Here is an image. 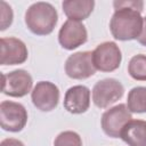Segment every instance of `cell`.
I'll return each instance as SVG.
<instances>
[{
	"mask_svg": "<svg viewBox=\"0 0 146 146\" xmlns=\"http://www.w3.org/2000/svg\"><path fill=\"white\" fill-rule=\"evenodd\" d=\"M113 7L115 11L110 22L113 38L119 41L137 39L144 23V17L140 15L144 2L140 0H115Z\"/></svg>",
	"mask_w": 146,
	"mask_h": 146,
	"instance_id": "obj_1",
	"label": "cell"
},
{
	"mask_svg": "<svg viewBox=\"0 0 146 146\" xmlns=\"http://www.w3.org/2000/svg\"><path fill=\"white\" fill-rule=\"evenodd\" d=\"M57 22V10L49 2H35L31 5L25 13V24L27 29L36 35L50 34L54 31Z\"/></svg>",
	"mask_w": 146,
	"mask_h": 146,
	"instance_id": "obj_2",
	"label": "cell"
},
{
	"mask_svg": "<svg viewBox=\"0 0 146 146\" xmlns=\"http://www.w3.org/2000/svg\"><path fill=\"white\" fill-rule=\"evenodd\" d=\"M27 123V111L19 104L11 100H3L0 104V125L9 132L22 131Z\"/></svg>",
	"mask_w": 146,
	"mask_h": 146,
	"instance_id": "obj_3",
	"label": "cell"
},
{
	"mask_svg": "<svg viewBox=\"0 0 146 146\" xmlns=\"http://www.w3.org/2000/svg\"><path fill=\"white\" fill-rule=\"evenodd\" d=\"M124 94L123 84L113 78H106L98 82L92 88V102L98 108H106L119 100Z\"/></svg>",
	"mask_w": 146,
	"mask_h": 146,
	"instance_id": "obj_4",
	"label": "cell"
},
{
	"mask_svg": "<svg viewBox=\"0 0 146 146\" xmlns=\"http://www.w3.org/2000/svg\"><path fill=\"white\" fill-rule=\"evenodd\" d=\"M122 54L119 46L113 41L98 44L92 51V62L96 70L100 72H113L119 68Z\"/></svg>",
	"mask_w": 146,
	"mask_h": 146,
	"instance_id": "obj_5",
	"label": "cell"
},
{
	"mask_svg": "<svg viewBox=\"0 0 146 146\" xmlns=\"http://www.w3.org/2000/svg\"><path fill=\"white\" fill-rule=\"evenodd\" d=\"M130 120L132 116L127 105L119 104L103 113L100 124L105 135L111 138H119L122 129Z\"/></svg>",
	"mask_w": 146,
	"mask_h": 146,
	"instance_id": "obj_6",
	"label": "cell"
},
{
	"mask_svg": "<svg viewBox=\"0 0 146 146\" xmlns=\"http://www.w3.org/2000/svg\"><path fill=\"white\" fill-rule=\"evenodd\" d=\"M33 86L31 74L25 70H15L9 73L2 74V94L9 97H24Z\"/></svg>",
	"mask_w": 146,
	"mask_h": 146,
	"instance_id": "obj_7",
	"label": "cell"
},
{
	"mask_svg": "<svg viewBox=\"0 0 146 146\" xmlns=\"http://www.w3.org/2000/svg\"><path fill=\"white\" fill-rule=\"evenodd\" d=\"M92 51H78L68 56L65 62V73L74 80H84L96 73Z\"/></svg>",
	"mask_w": 146,
	"mask_h": 146,
	"instance_id": "obj_8",
	"label": "cell"
},
{
	"mask_svg": "<svg viewBox=\"0 0 146 146\" xmlns=\"http://www.w3.org/2000/svg\"><path fill=\"white\" fill-rule=\"evenodd\" d=\"M31 100L41 112H50L58 105L59 89L50 81H40L31 91Z\"/></svg>",
	"mask_w": 146,
	"mask_h": 146,
	"instance_id": "obj_9",
	"label": "cell"
},
{
	"mask_svg": "<svg viewBox=\"0 0 146 146\" xmlns=\"http://www.w3.org/2000/svg\"><path fill=\"white\" fill-rule=\"evenodd\" d=\"M88 32L86 26L78 21L67 19L58 32V42L66 50H73L86 43Z\"/></svg>",
	"mask_w": 146,
	"mask_h": 146,
	"instance_id": "obj_10",
	"label": "cell"
},
{
	"mask_svg": "<svg viewBox=\"0 0 146 146\" xmlns=\"http://www.w3.org/2000/svg\"><path fill=\"white\" fill-rule=\"evenodd\" d=\"M0 64L1 65H17L26 62L29 51L26 44L14 36L1 38L0 40Z\"/></svg>",
	"mask_w": 146,
	"mask_h": 146,
	"instance_id": "obj_11",
	"label": "cell"
},
{
	"mask_svg": "<svg viewBox=\"0 0 146 146\" xmlns=\"http://www.w3.org/2000/svg\"><path fill=\"white\" fill-rule=\"evenodd\" d=\"M90 106V89L86 86H73L64 96V108L72 114H82Z\"/></svg>",
	"mask_w": 146,
	"mask_h": 146,
	"instance_id": "obj_12",
	"label": "cell"
},
{
	"mask_svg": "<svg viewBox=\"0 0 146 146\" xmlns=\"http://www.w3.org/2000/svg\"><path fill=\"white\" fill-rule=\"evenodd\" d=\"M120 138L128 146H146V121L130 120L122 129Z\"/></svg>",
	"mask_w": 146,
	"mask_h": 146,
	"instance_id": "obj_13",
	"label": "cell"
},
{
	"mask_svg": "<svg viewBox=\"0 0 146 146\" xmlns=\"http://www.w3.org/2000/svg\"><path fill=\"white\" fill-rule=\"evenodd\" d=\"M63 11L68 19L72 21H84L87 19L95 7L94 0H66L62 3Z\"/></svg>",
	"mask_w": 146,
	"mask_h": 146,
	"instance_id": "obj_14",
	"label": "cell"
},
{
	"mask_svg": "<svg viewBox=\"0 0 146 146\" xmlns=\"http://www.w3.org/2000/svg\"><path fill=\"white\" fill-rule=\"evenodd\" d=\"M127 107L131 113H146V87H135L129 91Z\"/></svg>",
	"mask_w": 146,
	"mask_h": 146,
	"instance_id": "obj_15",
	"label": "cell"
},
{
	"mask_svg": "<svg viewBox=\"0 0 146 146\" xmlns=\"http://www.w3.org/2000/svg\"><path fill=\"white\" fill-rule=\"evenodd\" d=\"M128 73L137 81H146V55H135L128 64Z\"/></svg>",
	"mask_w": 146,
	"mask_h": 146,
	"instance_id": "obj_16",
	"label": "cell"
},
{
	"mask_svg": "<svg viewBox=\"0 0 146 146\" xmlns=\"http://www.w3.org/2000/svg\"><path fill=\"white\" fill-rule=\"evenodd\" d=\"M54 146H82V139L79 133L67 130L60 132L55 138Z\"/></svg>",
	"mask_w": 146,
	"mask_h": 146,
	"instance_id": "obj_17",
	"label": "cell"
},
{
	"mask_svg": "<svg viewBox=\"0 0 146 146\" xmlns=\"http://www.w3.org/2000/svg\"><path fill=\"white\" fill-rule=\"evenodd\" d=\"M0 15H1V26H0V30L1 31H5L7 27H9L13 23V10H11V7L5 2V1H0Z\"/></svg>",
	"mask_w": 146,
	"mask_h": 146,
	"instance_id": "obj_18",
	"label": "cell"
},
{
	"mask_svg": "<svg viewBox=\"0 0 146 146\" xmlns=\"http://www.w3.org/2000/svg\"><path fill=\"white\" fill-rule=\"evenodd\" d=\"M0 146H25L21 140L15 138H6L0 143Z\"/></svg>",
	"mask_w": 146,
	"mask_h": 146,
	"instance_id": "obj_19",
	"label": "cell"
},
{
	"mask_svg": "<svg viewBox=\"0 0 146 146\" xmlns=\"http://www.w3.org/2000/svg\"><path fill=\"white\" fill-rule=\"evenodd\" d=\"M138 42L143 46L146 47V17H144V23H143V29H141V32L139 34V36L137 38Z\"/></svg>",
	"mask_w": 146,
	"mask_h": 146,
	"instance_id": "obj_20",
	"label": "cell"
}]
</instances>
